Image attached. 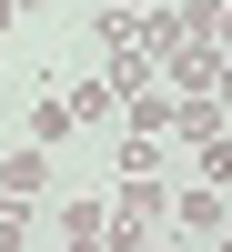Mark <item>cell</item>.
<instances>
[{
    "label": "cell",
    "mask_w": 232,
    "mask_h": 252,
    "mask_svg": "<svg viewBox=\"0 0 232 252\" xmlns=\"http://www.w3.org/2000/svg\"><path fill=\"white\" fill-rule=\"evenodd\" d=\"M61 101H71V121H111V111H121V91H111L101 71H91V81H71Z\"/></svg>",
    "instance_id": "cell-6"
},
{
    "label": "cell",
    "mask_w": 232,
    "mask_h": 252,
    "mask_svg": "<svg viewBox=\"0 0 232 252\" xmlns=\"http://www.w3.org/2000/svg\"><path fill=\"white\" fill-rule=\"evenodd\" d=\"M10 20H20V0H0V31H10Z\"/></svg>",
    "instance_id": "cell-12"
},
{
    "label": "cell",
    "mask_w": 232,
    "mask_h": 252,
    "mask_svg": "<svg viewBox=\"0 0 232 252\" xmlns=\"http://www.w3.org/2000/svg\"><path fill=\"white\" fill-rule=\"evenodd\" d=\"M212 101H222V111H232V51L212 61Z\"/></svg>",
    "instance_id": "cell-11"
},
{
    "label": "cell",
    "mask_w": 232,
    "mask_h": 252,
    "mask_svg": "<svg viewBox=\"0 0 232 252\" xmlns=\"http://www.w3.org/2000/svg\"><path fill=\"white\" fill-rule=\"evenodd\" d=\"M20 10H40V0H20Z\"/></svg>",
    "instance_id": "cell-15"
},
{
    "label": "cell",
    "mask_w": 232,
    "mask_h": 252,
    "mask_svg": "<svg viewBox=\"0 0 232 252\" xmlns=\"http://www.w3.org/2000/svg\"><path fill=\"white\" fill-rule=\"evenodd\" d=\"M101 61H111V71H101V81H111L121 101H132V91H152V71H162L152 51H101Z\"/></svg>",
    "instance_id": "cell-5"
},
{
    "label": "cell",
    "mask_w": 232,
    "mask_h": 252,
    "mask_svg": "<svg viewBox=\"0 0 232 252\" xmlns=\"http://www.w3.org/2000/svg\"><path fill=\"white\" fill-rule=\"evenodd\" d=\"M31 242V202H0V252H20Z\"/></svg>",
    "instance_id": "cell-10"
},
{
    "label": "cell",
    "mask_w": 232,
    "mask_h": 252,
    "mask_svg": "<svg viewBox=\"0 0 232 252\" xmlns=\"http://www.w3.org/2000/svg\"><path fill=\"white\" fill-rule=\"evenodd\" d=\"M61 131H71V101H61V91H51V81H40V101H31V141H40V152H51V141H61Z\"/></svg>",
    "instance_id": "cell-7"
},
{
    "label": "cell",
    "mask_w": 232,
    "mask_h": 252,
    "mask_svg": "<svg viewBox=\"0 0 232 252\" xmlns=\"http://www.w3.org/2000/svg\"><path fill=\"white\" fill-rule=\"evenodd\" d=\"M121 121H132V141H162V131H172V91H132Z\"/></svg>",
    "instance_id": "cell-3"
},
{
    "label": "cell",
    "mask_w": 232,
    "mask_h": 252,
    "mask_svg": "<svg viewBox=\"0 0 232 252\" xmlns=\"http://www.w3.org/2000/svg\"><path fill=\"white\" fill-rule=\"evenodd\" d=\"M111 10H141V0H111Z\"/></svg>",
    "instance_id": "cell-13"
},
{
    "label": "cell",
    "mask_w": 232,
    "mask_h": 252,
    "mask_svg": "<svg viewBox=\"0 0 232 252\" xmlns=\"http://www.w3.org/2000/svg\"><path fill=\"white\" fill-rule=\"evenodd\" d=\"M172 232H182V242H222V232H232V202L212 192V182H192V192L172 202Z\"/></svg>",
    "instance_id": "cell-1"
},
{
    "label": "cell",
    "mask_w": 232,
    "mask_h": 252,
    "mask_svg": "<svg viewBox=\"0 0 232 252\" xmlns=\"http://www.w3.org/2000/svg\"><path fill=\"white\" fill-rule=\"evenodd\" d=\"M222 252H232V232H222Z\"/></svg>",
    "instance_id": "cell-16"
},
{
    "label": "cell",
    "mask_w": 232,
    "mask_h": 252,
    "mask_svg": "<svg viewBox=\"0 0 232 252\" xmlns=\"http://www.w3.org/2000/svg\"><path fill=\"white\" fill-rule=\"evenodd\" d=\"M202 182H212V192L232 182V131H212V141H202Z\"/></svg>",
    "instance_id": "cell-9"
},
{
    "label": "cell",
    "mask_w": 232,
    "mask_h": 252,
    "mask_svg": "<svg viewBox=\"0 0 232 252\" xmlns=\"http://www.w3.org/2000/svg\"><path fill=\"white\" fill-rule=\"evenodd\" d=\"M111 232V212H101V202H71V212H61V242H101Z\"/></svg>",
    "instance_id": "cell-8"
},
{
    "label": "cell",
    "mask_w": 232,
    "mask_h": 252,
    "mask_svg": "<svg viewBox=\"0 0 232 252\" xmlns=\"http://www.w3.org/2000/svg\"><path fill=\"white\" fill-rule=\"evenodd\" d=\"M152 252H182V242H152Z\"/></svg>",
    "instance_id": "cell-14"
},
{
    "label": "cell",
    "mask_w": 232,
    "mask_h": 252,
    "mask_svg": "<svg viewBox=\"0 0 232 252\" xmlns=\"http://www.w3.org/2000/svg\"><path fill=\"white\" fill-rule=\"evenodd\" d=\"M162 212H172V202H162V182H121V212H111V222H132V232H152Z\"/></svg>",
    "instance_id": "cell-4"
},
{
    "label": "cell",
    "mask_w": 232,
    "mask_h": 252,
    "mask_svg": "<svg viewBox=\"0 0 232 252\" xmlns=\"http://www.w3.org/2000/svg\"><path fill=\"white\" fill-rule=\"evenodd\" d=\"M40 192V141H20V152H0V202H31Z\"/></svg>",
    "instance_id": "cell-2"
}]
</instances>
